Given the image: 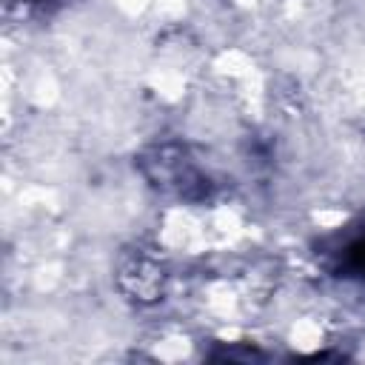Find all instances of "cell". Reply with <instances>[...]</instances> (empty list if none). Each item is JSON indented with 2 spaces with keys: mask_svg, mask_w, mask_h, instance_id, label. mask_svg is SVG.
I'll return each instance as SVG.
<instances>
[{
  "mask_svg": "<svg viewBox=\"0 0 365 365\" xmlns=\"http://www.w3.org/2000/svg\"><path fill=\"white\" fill-rule=\"evenodd\" d=\"M120 277H123V285L128 288V294L134 299H145V302L157 299L165 291V279H168L163 265L157 259H151L148 254H143V251H137V257L123 262Z\"/></svg>",
  "mask_w": 365,
  "mask_h": 365,
  "instance_id": "6da1fadb",
  "label": "cell"
}]
</instances>
